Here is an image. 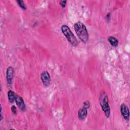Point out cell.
<instances>
[{
  "mask_svg": "<svg viewBox=\"0 0 130 130\" xmlns=\"http://www.w3.org/2000/svg\"><path fill=\"white\" fill-rule=\"evenodd\" d=\"M41 79L44 86H48L51 82V78L49 72L47 71L42 72L41 74Z\"/></svg>",
  "mask_w": 130,
  "mask_h": 130,
  "instance_id": "277c9868",
  "label": "cell"
},
{
  "mask_svg": "<svg viewBox=\"0 0 130 130\" xmlns=\"http://www.w3.org/2000/svg\"><path fill=\"white\" fill-rule=\"evenodd\" d=\"M67 3V1H61L60 2V5L62 6V8H64L66 7Z\"/></svg>",
  "mask_w": 130,
  "mask_h": 130,
  "instance_id": "5bb4252c",
  "label": "cell"
},
{
  "mask_svg": "<svg viewBox=\"0 0 130 130\" xmlns=\"http://www.w3.org/2000/svg\"><path fill=\"white\" fill-rule=\"evenodd\" d=\"M11 111H12V112L14 114H17V108L16 107L14 106V105H13L12 107H11Z\"/></svg>",
  "mask_w": 130,
  "mask_h": 130,
  "instance_id": "4fadbf2b",
  "label": "cell"
},
{
  "mask_svg": "<svg viewBox=\"0 0 130 130\" xmlns=\"http://www.w3.org/2000/svg\"><path fill=\"white\" fill-rule=\"evenodd\" d=\"M90 102L88 100H86V101H85L83 103V107L88 109L90 107Z\"/></svg>",
  "mask_w": 130,
  "mask_h": 130,
  "instance_id": "7c38bea8",
  "label": "cell"
},
{
  "mask_svg": "<svg viewBox=\"0 0 130 130\" xmlns=\"http://www.w3.org/2000/svg\"><path fill=\"white\" fill-rule=\"evenodd\" d=\"M120 112L124 119L126 120H128L129 118V109L127 105L123 103L120 106Z\"/></svg>",
  "mask_w": 130,
  "mask_h": 130,
  "instance_id": "52a82bcc",
  "label": "cell"
},
{
  "mask_svg": "<svg viewBox=\"0 0 130 130\" xmlns=\"http://www.w3.org/2000/svg\"><path fill=\"white\" fill-rule=\"evenodd\" d=\"M87 109L85 107H82L80 108L78 112V118L80 120H84L87 116Z\"/></svg>",
  "mask_w": 130,
  "mask_h": 130,
  "instance_id": "ba28073f",
  "label": "cell"
},
{
  "mask_svg": "<svg viewBox=\"0 0 130 130\" xmlns=\"http://www.w3.org/2000/svg\"><path fill=\"white\" fill-rule=\"evenodd\" d=\"M61 30L62 34L67 39L68 42L73 46H77L79 45V42L76 38L74 34L72 32L69 27L66 25L63 24L61 27Z\"/></svg>",
  "mask_w": 130,
  "mask_h": 130,
  "instance_id": "3957f363",
  "label": "cell"
},
{
  "mask_svg": "<svg viewBox=\"0 0 130 130\" xmlns=\"http://www.w3.org/2000/svg\"><path fill=\"white\" fill-rule=\"evenodd\" d=\"M74 27L79 39L83 43L87 42L88 40L89 35L86 27L84 23L78 21L74 24Z\"/></svg>",
  "mask_w": 130,
  "mask_h": 130,
  "instance_id": "6da1fadb",
  "label": "cell"
},
{
  "mask_svg": "<svg viewBox=\"0 0 130 130\" xmlns=\"http://www.w3.org/2000/svg\"><path fill=\"white\" fill-rule=\"evenodd\" d=\"M14 71L12 67H9L6 71V79L8 84L10 86L12 83V81L14 77Z\"/></svg>",
  "mask_w": 130,
  "mask_h": 130,
  "instance_id": "5b68a950",
  "label": "cell"
},
{
  "mask_svg": "<svg viewBox=\"0 0 130 130\" xmlns=\"http://www.w3.org/2000/svg\"><path fill=\"white\" fill-rule=\"evenodd\" d=\"M8 100L11 103H13L14 101H15V98H16V94L15 92L12 90H9L8 92Z\"/></svg>",
  "mask_w": 130,
  "mask_h": 130,
  "instance_id": "30bf717a",
  "label": "cell"
},
{
  "mask_svg": "<svg viewBox=\"0 0 130 130\" xmlns=\"http://www.w3.org/2000/svg\"><path fill=\"white\" fill-rule=\"evenodd\" d=\"M15 102L18 106V107L22 111L24 112L26 110V106L24 103V100L23 98L18 94H16L15 98Z\"/></svg>",
  "mask_w": 130,
  "mask_h": 130,
  "instance_id": "8992f818",
  "label": "cell"
},
{
  "mask_svg": "<svg viewBox=\"0 0 130 130\" xmlns=\"http://www.w3.org/2000/svg\"><path fill=\"white\" fill-rule=\"evenodd\" d=\"M108 41L113 47H116L118 44V40L113 36H109L108 38Z\"/></svg>",
  "mask_w": 130,
  "mask_h": 130,
  "instance_id": "9c48e42d",
  "label": "cell"
},
{
  "mask_svg": "<svg viewBox=\"0 0 130 130\" xmlns=\"http://www.w3.org/2000/svg\"><path fill=\"white\" fill-rule=\"evenodd\" d=\"M99 103L105 116L108 118L110 115L111 110L109 103V99L105 91H102L99 96Z\"/></svg>",
  "mask_w": 130,
  "mask_h": 130,
  "instance_id": "7a4b0ae2",
  "label": "cell"
},
{
  "mask_svg": "<svg viewBox=\"0 0 130 130\" xmlns=\"http://www.w3.org/2000/svg\"><path fill=\"white\" fill-rule=\"evenodd\" d=\"M17 2L18 4V5L19 6V7L22 9L23 10H26V5H25V4L24 3L23 1H21V0H17Z\"/></svg>",
  "mask_w": 130,
  "mask_h": 130,
  "instance_id": "8fae6325",
  "label": "cell"
},
{
  "mask_svg": "<svg viewBox=\"0 0 130 130\" xmlns=\"http://www.w3.org/2000/svg\"><path fill=\"white\" fill-rule=\"evenodd\" d=\"M106 19H107V20H109L110 19V13H108V14L107 15V16H106Z\"/></svg>",
  "mask_w": 130,
  "mask_h": 130,
  "instance_id": "9a60e30c",
  "label": "cell"
}]
</instances>
